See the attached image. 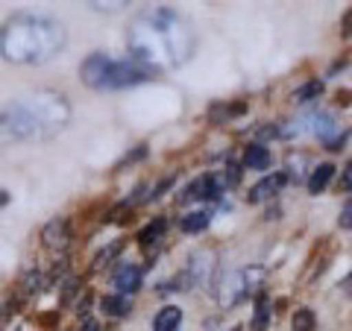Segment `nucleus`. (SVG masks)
<instances>
[{
	"instance_id": "6ab92c4d",
	"label": "nucleus",
	"mask_w": 352,
	"mask_h": 331,
	"mask_svg": "<svg viewBox=\"0 0 352 331\" xmlns=\"http://www.w3.org/2000/svg\"><path fill=\"white\" fill-rule=\"evenodd\" d=\"M338 223H340V229H352V203H346L344 208H340Z\"/></svg>"
},
{
	"instance_id": "1a4fd4ad",
	"label": "nucleus",
	"mask_w": 352,
	"mask_h": 331,
	"mask_svg": "<svg viewBox=\"0 0 352 331\" xmlns=\"http://www.w3.org/2000/svg\"><path fill=\"white\" fill-rule=\"evenodd\" d=\"M179 323H182V311L176 305H168L156 314V319H153V331H176Z\"/></svg>"
},
{
	"instance_id": "f8f14e48",
	"label": "nucleus",
	"mask_w": 352,
	"mask_h": 331,
	"mask_svg": "<svg viewBox=\"0 0 352 331\" xmlns=\"http://www.w3.org/2000/svg\"><path fill=\"white\" fill-rule=\"evenodd\" d=\"M335 176V164H317L314 168V173L308 176V191L311 194H320L323 187L329 185V179Z\"/></svg>"
},
{
	"instance_id": "5701e85b",
	"label": "nucleus",
	"mask_w": 352,
	"mask_h": 331,
	"mask_svg": "<svg viewBox=\"0 0 352 331\" xmlns=\"http://www.w3.org/2000/svg\"><path fill=\"white\" fill-rule=\"evenodd\" d=\"M6 203H9V194H6V191H0V208H3Z\"/></svg>"
},
{
	"instance_id": "39448f33",
	"label": "nucleus",
	"mask_w": 352,
	"mask_h": 331,
	"mask_svg": "<svg viewBox=\"0 0 352 331\" xmlns=\"http://www.w3.org/2000/svg\"><path fill=\"white\" fill-rule=\"evenodd\" d=\"M261 279H264L261 267H247V270H238L232 275H226L223 290H220V302H223V305H235L238 299H244V296H250L252 290H256L261 284Z\"/></svg>"
},
{
	"instance_id": "6e6552de",
	"label": "nucleus",
	"mask_w": 352,
	"mask_h": 331,
	"mask_svg": "<svg viewBox=\"0 0 352 331\" xmlns=\"http://www.w3.org/2000/svg\"><path fill=\"white\" fill-rule=\"evenodd\" d=\"M44 244H47L50 249L68 247V223H65V220H53V223L44 229Z\"/></svg>"
},
{
	"instance_id": "aec40b11",
	"label": "nucleus",
	"mask_w": 352,
	"mask_h": 331,
	"mask_svg": "<svg viewBox=\"0 0 352 331\" xmlns=\"http://www.w3.org/2000/svg\"><path fill=\"white\" fill-rule=\"evenodd\" d=\"M340 185L346 187V191H352V161L346 164V170H344V176H340Z\"/></svg>"
},
{
	"instance_id": "7ed1b4c3",
	"label": "nucleus",
	"mask_w": 352,
	"mask_h": 331,
	"mask_svg": "<svg viewBox=\"0 0 352 331\" xmlns=\"http://www.w3.org/2000/svg\"><path fill=\"white\" fill-rule=\"evenodd\" d=\"M65 27L44 15H15L0 36V53L15 65H44L65 47Z\"/></svg>"
},
{
	"instance_id": "9b49d317",
	"label": "nucleus",
	"mask_w": 352,
	"mask_h": 331,
	"mask_svg": "<svg viewBox=\"0 0 352 331\" xmlns=\"http://www.w3.org/2000/svg\"><path fill=\"white\" fill-rule=\"evenodd\" d=\"M100 308L109 317H126L132 311V299H129V296L115 293V296H106V299L100 302Z\"/></svg>"
},
{
	"instance_id": "f257e3e1",
	"label": "nucleus",
	"mask_w": 352,
	"mask_h": 331,
	"mask_svg": "<svg viewBox=\"0 0 352 331\" xmlns=\"http://www.w3.org/2000/svg\"><path fill=\"white\" fill-rule=\"evenodd\" d=\"M129 53L132 62L147 71L179 68L191 59L197 47V36L191 24L173 9H153L132 21L129 27Z\"/></svg>"
},
{
	"instance_id": "ddd939ff",
	"label": "nucleus",
	"mask_w": 352,
	"mask_h": 331,
	"mask_svg": "<svg viewBox=\"0 0 352 331\" xmlns=\"http://www.w3.org/2000/svg\"><path fill=\"white\" fill-rule=\"evenodd\" d=\"M208 220H212V214H208V212H191V214L182 217L179 229L188 231V235H197V231H203V229L208 226Z\"/></svg>"
},
{
	"instance_id": "412c9836",
	"label": "nucleus",
	"mask_w": 352,
	"mask_h": 331,
	"mask_svg": "<svg viewBox=\"0 0 352 331\" xmlns=\"http://www.w3.org/2000/svg\"><path fill=\"white\" fill-rule=\"evenodd\" d=\"M344 36H352V9L344 15Z\"/></svg>"
},
{
	"instance_id": "0eeeda50",
	"label": "nucleus",
	"mask_w": 352,
	"mask_h": 331,
	"mask_svg": "<svg viewBox=\"0 0 352 331\" xmlns=\"http://www.w3.org/2000/svg\"><path fill=\"white\" fill-rule=\"evenodd\" d=\"M115 288L120 296H129L135 293L141 288V270L135 267V264H124L118 273H115Z\"/></svg>"
},
{
	"instance_id": "4be33fe9",
	"label": "nucleus",
	"mask_w": 352,
	"mask_h": 331,
	"mask_svg": "<svg viewBox=\"0 0 352 331\" xmlns=\"http://www.w3.org/2000/svg\"><path fill=\"white\" fill-rule=\"evenodd\" d=\"M338 103H340V106H349V103H352V94H349V91H338Z\"/></svg>"
},
{
	"instance_id": "f3484780",
	"label": "nucleus",
	"mask_w": 352,
	"mask_h": 331,
	"mask_svg": "<svg viewBox=\"0 0 352 331\" xmlns=\"http://www.w3.org/2000/svg\"><path fill=\"white\" fill-rule=\"evenodd\" d=\"M164 229H168V223H164V220H156V223H150L147 229H141L138 240L147 247V244H153V240H159V238L164 235Z\"/></svg>"
},
{
	"instance_id": "423d86ee",
	"label": "nucleus",
	"mask_w": 352,
	"mask_h": 331,
	"mask_svg": "<svg viewBox=\"0 0 352 331\" xmlns=\"http://www.w3.org/2000/svg\"><path fill=\"white\" fill-rule=\"evenodd\" d=\"M285 185H288V173H273V176H264V179H261L258 185H252V187H250L247 200H250V203H264V200H270L273 194H279Z\"/></svg>"
},
{
	"instance_id": "f03ea898",
	"label": "nucleus",
	"mask_w": 352,
	"mask_h": 331,
	"mask_svg": "<svg viewBox=\"0 0 352 331\" xmlns=\"http://www.w3.org/2000/svg\"><path fill=\"white\" fill-rule=\"evenodd\" d=\"M71 120V106L56 91H36L0 109V147L50 138Z\"/></svg>"
},
{
	"instance_id": "4468645a",
	"label": "nucleus",
	"mask_w": 352,
	"mask_h": 331,
	"mask_svg": "<svg viewBox=\"0 0 352 331\" xmlns=\"http://www.w3.org/2000/svg\"><path fill=\"white\" fill-rule=\"evenodd\" d=\"M267 323H270V305H267V296L258 293L256 317H252V331H267Z\"/></svg>"
},
{
	"instance_id": "a211bd4d",
	"label": "nucleus",
	"mask_w": 352,
	"mask_h": 331,
	"mask_svg": "<svg viewBox=\"0 0 352 331\" xmlns=\"http://www.w3.org/2000/svg\"><path fill=\"white\" fill-rule=\"evenodd\" d=\"M120 249H124V244H120V240H115V244H112V247H109V249H103V252H100V255H97V258H94V267H103V261H112V258L118 255V252H120Z\"/></svg>"
},
{
	"instance_id": "9d476101",
	"label": "nucleus",
	"mask_w": 352,
	"mask_h": 331,
	"mask_svg": "<svg viewBox=\"0 0 352 331\" xmlns=\"http://www.w3.org/2000/svg\"><path fill=\"white\" fill-rule=\"evenodd\" d=\"M244 168H250V170H267L270 168V152H267V147H261V144L247 147V152H244Z\"/></svg>"
},
{
	"instance_id": "dca6fc26",
	"label": "nucleus",
	"mask_w": 352,
	"mask_h": 331,
	"mask_svg": "<svg viewBox=\"0 0 352 331\" xmlns=\"http://www.w3.org/2000/svg\"><path fill=\"white\" fill-rule=\"evenodd\" d=\"M320 94H323V82L311 80V82H305L294 97H296V103H308V100H314V97H320Z\"/></svg>"
},
{
	"instance_id": "20e7f679",
	"label": "nucleus",
	"mask_w": 352,
	"mask_h": 331,
	"mask_svg": "<svg viewBox=\"0 0 352 331\" xmlns=\"http://www.w3.org/2000/svg\"><path fill=\"white\" fill-rule=\"evenodd\" d=\"M153 76V71L141 68L135 62H118L109 59L106 53H91L82 65H80V80L88 88H97V91H112V88H132L141 85Z\"/></svg>"
},
{
	"instance_id": "2eb2a0df",
	"label": "nucleus",
	"mask_w": 352,
	"mask_h": 331,
	"mask_svg": "<svg viewBox=\"0 0 352 331\" xmlns=\"http://www.w3.org/2000/svg\"><path fill=\"white\" fill-rule=\"evenodd\" d=\"M317 319H314V311L311 308H300V311H294L291 317V328L294 331H314Z\"/></svg>"
}]
</instances>
